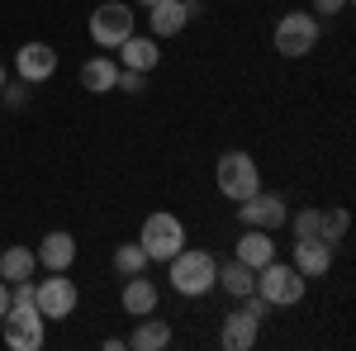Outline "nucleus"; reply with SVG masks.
Masks as SVG:
<instances>
[{
  "label": "nucleus",
  "mask_w": 356,
  "mask_h": 351,
  "mask_svg": "<svg viewBox=\"0 0 356 351\" xmlns=\"http://www.w3.org/2000/svg\"><path fill=\"white\" fill-rule=\"evenodd\" d=\"M157 62H162L157 38H138V33H129V38L119 43V67H129V72H157Z\"/></svg>",
  "instance_id": "f3484780"
},
{
  "label": "nucleus",
  "mask_w": 356,
  "mask_h": 351,
  "mask_svg": "<svg viewBox=\"0 0 356 351\" xmlns=\"http://www.w3.org/2000/svg\"><path fill=\"white\" fill-rule=\"evenodd\" d=\"M295 238H318V209H300L295 214Z\"/></svg>",
  "instance_id": "393cba45"
},
{
  "label": "nucleus",
  "mask_w": 356,
  "mask_h": 351,
  "mask_svg": "<svg viewBox=\"0 0 356 351\" xmlns=\"http://www.w3.org/2000/svg\"><path fill=\"white\" fill-rule=\"evenodd\" d=\"M138 243H143V252H147V261H171V256L186 247V223H181L176 214H166V209H152V214L143 218Z\"/></svg>",
  "instance_id": "423d86ee"
},
{
  "label": "nucleus",
  "mask_w": 356,
  "mask_h": 351,
  "mask_svg": "<svg viewBox=\"0 0 356 351\" xmlns=\"http://www.w3.org/2000/svg\"><path fill=\"white\" fill-rule=\"evenodd\" d=\"M290 266L300 270L304 280H318V275H328V270H332V243H323V238H295Z\"/></svg>",
  "instance_id": "f8f14e48"
},
{
  "label": "nucleus",
  "mask_w": 356,
  "mask_h": 351,
  "mask_svg": "<svg viewBox=\"0 0 356 351\" xmlns=\"http://www.w3.org/2000/svg\"><path fill=\"white\" fill-rule=\"evenodd\" d=\"M238 218H243V228H266V233H275L290 218V209H285V199L275 190H257V195H247L243 204H238Z\"/></svg>",
  "instance_id": "9d476101"
},
{
  "label": "nucleus",
  "mask_w": 356,
  "mask_h": 351,
  "mask_svg": "<svg viewBox=\"0 0 356 351\" xmlns=\"http://www.w3.org/2000/svg\"><path fill=\"white\" fill-rule=\"evenodd\" d=\"M134 5H143V10H147V5H157V0H134Z\"/></svg>",
  "instance_id": "c85d7f7f"
},
{
  "label": "nucleus",
  "mask_w": 356,
  "mask_h": 351,
  "mask_svg": "<svg viewBox=\"0 0 356 351\" xmlns=\"http://www.w3.org/2000/svg\"><path fill=\"white\" fill-rule=\"evenodd\" d=\"M0 95H5V105H10V109H24V100H29L24 81H19V85H10V81H5V85H0Z\"/></svg>",
  "instance_id": "a878e982"
},
{
  "label": "nucleus",
  "mask_w": 356,
  "mask_h": 351,
  "mask_svg": "<svg viewBox=\"0 0 356 351\" xmlns=\"http://www.w3.org/2000/svg\"><path fill=\"white\" fill-rule=\"evenodd\" d=\"M233 261L261 270L266 261H275V238L266 233V228H243V238L233 243Z\"/></svg>",
  "instance_id": "4468645a"
},
{
  "label": "nucleus",
  "mask_w": 356,
  "mask_h": 351,
  "mask_svg": "<svg viewBox=\"0 0 356 351\" xmlns=\"http://www.w3.org/2000/svg\"><path fill=\"white\" fill-rule=\"evenodd\" d=\"M171 290L176 295H186V299H200V295H209L214 285H219V261H214V252H204V247H181L171 261Z\"/></svg>",
  "instance_id": "f257e3e1"
},
{
  "label": "nucleus",
  "mask_w": 356,
  "mask_h": 351,
  "mask_svg": "<svg viewBox=\"0 0 356 351\" xmlns=\"http://www.w3.org/2000/svg\"><path fill=\"white\" fill-rule=\"evenodd\" d=\"M15 72H19V81L24 85H38V81H48L57 72V48L53 43H24L19 53H15Z\"/></svg>",
  "instance_id": "9b49d317"
},
{
  "label": "nucleus",
  "mask_w": 356,
  "mask_h": 351,
  "mask_svg": "<svg viewBox=\"0 0 356 351\" xmlns=\"http://www.w3.org/2000/svg\"><path fill=\"white\" fill-rule=\"evenodd\" d=\"M90 38H95V48H119L129 33H138V15L129 0H105V5H95L90 10Z\"/></svg>",
  "instance_id": "1a4fd4ad"
},
{
  "label": "nucleus",
  "mask_w": 356,
  "mask_h": 351,
  "mask_svg": "<svg viewBox=\"0 0 356 351\" xmlns=\"http://www.w3.org/2000/svg\"><path fill=\"white\" fill-rule=\"evenodd\" d=\"M257 295L266 299V309H295V304L309 295V280H304L290 261L275 256V261H266V266L257 270Z\"/></svg>",
  "instance_id": "7ed1b4c3"
},
{
  "label": "nucleus",
  "mask_w": 356,
  "mask_h": 351,
  "mask_svg": "<svg viewBox=\"0 0 356 351\" xmlns=\"http://www.w3.org/2000/svg\"><path fill=\"white\" fill-rule=\"evenodd\" d=\"M219 285L233 299H247V295H257V270L243 266V261H223L219 266Z\"/></svg>",
  "instance_id": "412c9836"
},
{
  "label": "nucleus",
  "mask_w": 356,
  "mask_h": 351,
  "mask_svg": "<svg viewBox=\"0 0 356 351\" xmlns=\"http://www.w3.org/2000/svg\"><path fill=\"white\" fill-rule=\"evenodd\" d=\"M10 351H38L48 342V318L33 309V299H10V313L0 318Z\"/></svg>",
  "instance_id": "20e7f679"
},
{
  "label": "nucleus",
  "mask_w": 356,
  "mask_h": 351,
  "mask_svg": "<svg viewBox=\"0 0 356 351\" xmlns=\"http://www.w3.org/2000/svg\"><path fill=\"white\" fill-rule=\"evenodd\" d=\"M38 270V256L29 247H0V280L5 285H19V280H33Z\"/></svg>",
  "instance_id": "aec40b11"
},
{
  "label": "nucleus",
  "mask_w": 356,
  "mask_h": 351,
  "mask_svg": "<svg viewBox=\"0 0 356 351\" xmlns=\"http://www.w3.org/2000/svg\"><path fill=\"white\" fill-rule=\"evenodd\" d=\"M318 38H323V24H318L314 10H290V15H280V19H275V33H271L275 53L290 57V62L309 57L318 48Z\"/></svg>",
  "instance_id": "f03ea898"
},
{
  "label": "nucleus",
  "mask_w": 356,
  "mask_h": 351,
  "mask_svg": "<svg viewBox=\"0 0 356 351\" xmlns=\"http://www.w3.org/2000/svg\"><path fill=\"white\" fill-rule=\"evenodd\" d=\"M347 233H352V214H347V209H342V204H332V209H318V238H323V243H342V238H347Z\"/></svg>",
  "instance_id": "4be33fe9"
},
{
  "label": "nucleus",
  "mask_w": 356,
  "mask_h": 351,
  "mask_svg": "<svg viewBox=\"0 0 356 351\" xmlns=\"http://www.w3.org/2000/svg\"><path fill=\"white\" fill-rule=\"evenodd\" d=\"M5 313H10V285L0 280V318H5Z\"/></svg>",
  "instance_id": "cd10ccee"
},
{
  "label": "nucleus",
  "mask_w": 356,
  "mask_h": 351,
  "mask_svg": "<svg viewBox=\"0 0 356 351\" xmlns=\"http://www.w3.org/2000/svg\"><path fill=\"white\" fill-rule=\"evenodd\" d=\"M347 5H352V0H314V15H323V19H328V15H342Z\"/></svg>",
  "instance_id": "bb28decb"
},
{
  "label": "nucleus",
  "mask_w": 356,
  "mask_h": 351,
  "mask_svg": "<svg viewBox=\"0 0 356 351\" xmlns=\"http://www.w3.org/2000/svg\"><path fill=\"white\" fill-rule=\"evenodd\" d=\"M38 266L43 270H72V261H76V238L67 233V228H57V233H48L43 243H38Z\"/></svg>",
  "instance_id": "dca6fc26"
},
{
  "label": "nucleus",
  "mask_w": 356,
  "mask_h": 351,
  "mask_svg": "<svg viewBox=\"0 0 356 351\" xmlns=\"http://www.w3.org/2000/svg\"><path fill=\"white\" fill-rule=\"evenodd\" d=\"M110 261H114L119 275H143V270L152 266V261H147V252H143V243H119Z\"/></svg>",
  "instance_id": "5701e85b"
},
{
  "label": "nucleus",
  "mask_w": 356,
  "mask_h": 351,
  "mask_svg": "<svg viewBox=\"0 0 356 351\" xmlns=\"http://www.w3.org/2000/svg\"><path fill=\"white\" fill-rule=\"evenodd\" d=\"M261 318H266V299H261V295H247L243 309L223 313L219 342L228 351H252V347H257V337H261Z\"/></svg>",
  "instance_id": "6e6552de"
},
{
  "label": "nucleus",
  "mask_w": 356,
  "mask_h": 351,
  "mask_svg": "<svg viewBox=\"0 0 356 351\" xmlns=\"http://www.w3.org/2000/svg\"><path fill=\"white\" fill-rule=\"evenodd\" d=\"M214 186H219L223 199H233V204H243L247 195H257L261 190V171L252 162V152H223L219 162H214Z\"/></svg>",
  "instance_id": "39448f33"
},
{
  "label": "nucleus",
  "mask_w": 356,
  "mask_h": 351,
  "mask_svg": "<svg viewBox=\"0 0 356 351\" xmlns=\"http://www.w3.org/2000/svg\"><path fill=\"white\" fill-rule=\"evenodd\" d=\"M134 351H166L171 347V323L166 318H152V313H143L134 327V337H124Z\"/></svg>",
  "instance_id": "a211bd4d"
},
{
  "label": "nucleus",
  "mask_w": 356,
  "mask_h": 351,
  "mask_svg": "<svg viewBox=\"0 0 356 351\" xmlns=\"http://www.w3.org/2000/svg\"><path fill=\"white\" fill-rule=\"evenodd\" d=\"M76 304H81V290H76V280H67V270H48V280H33V309L48 323L72 318Z\"/></svg>",
  "instance_id": "0eeeda50"
},
{
  "label": "nucleus",
  "mask_w": 356,
  "mask_h": 351,
  "mask_svg": "<svg viewBox=\"0 0 356 351\" xmlns=\"http://www.w3.org/2000/svg\"><path fill=\"white\" fill-rule=\"evenodd\" d=\"M195 5L186 0H157V5H147V24H152V38H176L181 28L191 24Z\"/></svg>",
  "instance_id": "ddd939ff"
},
{
  "label": "nucleus",
  "mask_w": 356,
  "mask_h": 351,
  "mask_svg": "<svg viewBox=\"0 0 356 351\" xmlns=\"http://www.w3.org/2000/svg\"><path fill=\"white\" fill-rule=\"evenodd\" d=\"M114 90L143 95V90H147V72H129V67H119V81H114Z\"/></svg>",
  "instance_id": "b1692460"
},
{
  "label": "nucleus",
  "mask_w": 356,
  "mask_h": 351,
  "mask_svg": "<svg viewBox=\"0 0 356 351\" xmlns=\"http://www.w3.org/2000/svg\"><path fill=\"white\" fill-rule=\"evenodd\" d=\"M186 5H200V0H186Z\"/></svg>",
  "instance_id": "7c9ffc66"
},
{
  "label": "nucleus",
  "mask_w": 356,
  "mask_h": 351,
  "mask_svg": "<svg viewBox=\"0 0 356 351\" xmlns=\"http://www.w3.org/2000/svg\"><path fill=\"white\" fill-rule=\"evenodd\" d=\"M114 81H119V62L114 57H90V62H81V90H90V95H110Z\"/></svg>",
  "instance_id": "6ab92c4d"
},
{
  "label": "nucleus",
  "mask_w": 356,
  "mask_h": 351,
  "mask_svg": "<svg viewBox=\"0 0 356 351\" xmlns=\"http://www.w3.org/2000/svg\"><path fill=\"white\" fill-rule=\"evenodd\" d=\"M0 85H5V62H0Z\"/></svg>",
  "instance_id": "c756f323"
},
{
  "label": "nucleus",
  "mask_w": 356,
  "mask_h": 351,
  "mask_svg": "<svg viewBox=\"0 0 356 351\" xmlns=\"http://www.w3.org/2000/svg\"><path fill=\"white\" fill-rule=\"evenodd\" d=\"M157 285L147 280V270L143 275H124V295H119V304H124V313L129 318H143V313H157Z\"/></svg>",
  "instance_id": "2eb2a0df"
}]
</instances>
